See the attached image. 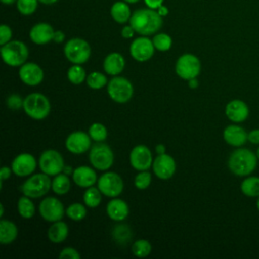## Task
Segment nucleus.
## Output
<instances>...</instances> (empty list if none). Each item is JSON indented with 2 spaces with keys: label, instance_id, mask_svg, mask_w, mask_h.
Returning <instances> with one entry per match:
<instances>
[{
  "label": "nucleus",
  "instance_id": "dca6fc26",
  "mask_svg": "<svg viewBox=\"0 0 259 259\" xmlns=\"http://www.w3.org/2000/svg\"><path fill=\"white\" fill-rule=\"evenodd\" d=\"M66 148L69 152L79 155L87 152L91 147V138L89 134L81 131L71 133L65 142Z\"/></svg>",
  "mask_w": 259,
  "mask_h": 259
},
{
  "label": "nucleus",
  "instance_id": "052dcab7",
  "mask_svg": "<svg viewBox=\"0 0 259 259\" xmlns=\"http://www.w3.org/2000/svg\"><path fill=\"white\" fill-rule=\"evenodd\" d=\"M256 156H257V158L259 159V147H258V149H257V152H256Z\"/></svg>",
  "mask_w": 259,
  "mask_h": 259
},
{
  "label": "nucleus",
  "instance_id": "423d86ee",
  "mask_svg": "<svg viewBox=\"0 0 259 259\" xmlns=\"http://www.w3.org/2000/svg\"><path fill=\"white\" fill-rule=\"evenodd\" d=\"M66 58L73 64H84L91 55L90 45L83 38L73 37L69 39L64 47Z\"/></svg>",
  "mask_w": 259,
  "mask_h": 259
},
{
  "label": "nucleus",
  "instance_id": "9d476101",
  "mask_svg": "<svg viewBox=\"0 0 259 259\" xmlns=\"http://www.w3.org/2000/svg\"><path fill=\"white\" fill-rule=\"evenodd\" d=\"M38 166L41 172L49 176H56L60 174L65 167L62 155L56 150L44 151L38 159Z\"/></svg>",
  "mask_w": 259,
  "mask_h": 259
},
{
  "label": "nucleus",
  "instance_id": "c9c22d12",
  "mask_svg": "<svg viewBox=\"0 0 259 259\" xmlns=\"http://www.w3.org/2000/svg\"><path fill=\"white\" fill-rule=\"evenodd\" d=\"M152 251V246L149 241L141 239L136 241L132 246V252L136 257L145 258L147 257Z\"/></svg>",
  "mask_w": 259,
  "mask_h": 259
},
{
  "label": "nucleus",
  "instance_id": "f8f14e48",
  "mask_svg": "<svg viewBox=\"0 0 259 259\" xmlns=\"http://www.w3.org/2000/svg\"><path fill=\"white\" fill-rule=\"evenodd\" d=\"M38 211L45 221L54 223L63 219L65 208L63 203L58 198L49 196L41 200L38 205Z\"/></svg>",
  "mask_w": 259,
  "mask_h": 259
},
{
  "label": "nucleus",
  "instance_id": "7c9ffc66",
  "mask_svg": "<svg viewBox=\"0 0 259 259\" xmlns=\"http://www.w3.org/2000/svg\"><path fill=\"white\" fill-rule=\"evenodd\" d=\"M101 191L99 190L98 187H94V186H90L86 189V191L84 192L83 195V200L85 202V204L88 207L94 208L96 206H98L101 202Z\"/></svg>",
  "mask_w": 259,
  "mask_h": 259
},
{
  "label": "nucleus",
  "instance_id": "4d7b16f0",
  "mask_svg": "<svg viewBox=\"0 0 259 259\" xmlns=\"http://www.w3.org/2000/svg\"><path fill=\"white\" fill-rule=\"evenodd\" d=\"M3 213H4V206H3V204L1 203V204H0V217H1V218L3 217Z\"/></svg>",
  "mask_w": 259,
  "mask_h": 259
},
{
  "label": "nucleus",
  "instance_id": "bf43d9fd",
  "mask_svg": "<svg viewBox=\"0 0 259 259\" xmlns=\"http://www.w3.org/2000/svg\"><path fill=\"white\" fill-rule=\"evenodd\" d=\"M256 205H257V208L259 210V196H258V199H257V202H256Z\"/></svg>",
  "mask_w": 259,
  "mask_h": 259
},
{
  "label": "nucleus",
  "instance_id": "39448f33",
  "mask_svg": "<svg viewBox=\"0 0 259 259\" xmlns=\"http://www.w3.org/2000/svg\"><path fill=\"white\" fill-rule=\"evenodd\" d=\"M52 187V181L46 173L31 175L21 185V191L30 198H38L47 194Z\"/></svg>",
  "mask_w": 259,
  "mask_h": 259
},
{
  "label": "nucleus",
  "instance_id": "a878e982",
  "mask_svg": "<svg viewBox=\"0 0 259 259\" xmlns=\"http://www.w3.org/2000/svg\"><path fill=\"white\" fill-rule=\"evenodd\" d=\"M69 229L65 222H54L48 230V238L52 243L58 244L65 241L68 237Z\"/></svg>",
  "mask_w": 259,
  "mask_h": 259
},
{
  "label": "nucleus",
  "instance_id": "7ed1b4c3",
  "mask_svg": "<svg viewBox=\"0 0 259 259\" xmlns=\"http://www.w3.org/2000/svg\"><path fill=\"white\" fill-rule=\"evenodd\" d=\"M24 112L31 118L40 120L46 118L51 111V103L47 96L34 92L28 94L23 100Z\"/></svg>",
  "mask_w": 259,
  "mask_h": 259
},
{
  "label": "nucleus",
  "instance_id": "1a4fd4ad",
  "mask_svg": "<svg viewBox=\"0 0 259 259\" xmlns=\"http://www.w3.org/2000/svg\"><path fill=\"white\" fill-rule=\"evenodd\" d=\"M201 70V64L199 59L193 54L181 55L175 64L176 74L184 80H190L196 78Z\"/></svg>",
  "mask_w": 259,
  "mask_h": 259
},
{
  "label": "nucleus",
  "instance_id": "cd10ccee",
  "mask_svg": "<svg viewBox=\"0 0 259 259\" xmlns=\"http://www.w3.org/2000/svg\"><path fill=\"white\" fill-rule=\"evenodd\" d=\"M241 191L249 197L259 196V177L251 176L244 179L241 183Z\"/></svg>",
  "mask_w": 259,
  "mask_h": 259
},
{
  "label": "nucleus",
  "instance_id": "a19ab883",
  "mask_svg": "<svg viewBox=\"0 0 259 259\" xmlns=\"http://www.w3.org/2000/svg\"><path fill=\"white\" fill-rule=\"evenodd\" d=\"M23 100L18 94H11L6 99V104L11 109H19L23 107Z\"/></svg>",
  "mask_w": 259,
  "mask_h": 259
},
{
  "label": "nucleus",
  "instance_id": "de8ad7c7",
  "mask_svg": "<svg viewBox=\"0 0 259 259\" xmlns=\"http://www.w3.org/2000/svg\"><path fill=\"white\" fill-rule=\"evenodd\" d=\"M146 5L151 8V9H155L157 10L161 5H163L164 0H144Z\"/></svg>",
  "mask_w": 259,
  "mask_h": 259
},
{
  "label": "nucleus",
  "instance_id": "6e6d98bb",
  "mask_svg": "<svg viewBox=\"0 0 259 259\" xmlns=\"http://www.w3.org/2000/svg\"><path fill=\"white\" fill-rule=\"evenodd\" d=\"M71 170H72V169H71V167H69V166H65L63 171L65 172V174H67V175H68V174H70V173H73V171H71Z\"/></svg>",
  "mask_w": 259,
  "mask_h": 259
},
{
  "label": "nucleus",
  "instance_id": "20e7f679",
  "mask_svg": "<svg viewBox=\"0 0 259 259\" xmlns=\"http://www.w3.org/2000/svg\"><path fill=\"white\" fill-rule=\"evenodd\" d=\"M0 51L3 62L10 67H20L28 58V49L21 40H10Z\"/></svg>",
  "mask_w": 259,
  "mask_h": 259
},
{
  "label": "nucleus",
  "instance_id": "9b49d317",
  "mask_svg": "<svg viewBox=\"0 0 259 259\" xmlns=\"http://www.w3.org/2000/svg\"><path fill=\"white\" fill-rule=\"evenodd\" d=\"M97 187L107 197H116L123 190L121 177L114 172H105L97 180Z\"/></svg>",
  "mask_w": 259,
  "mask_h": 259
},
{
  "label": "nucleus",
  "instance_id": "f257e3e1",
  "mask_svg": "<svg viewBox=\"0 0 259 259\" xmlns=\"http://www.w3.org/2000/svg\"><path fill=\"white\" fill-rule=\"evenodd\" d=\"M130 24L137 33L148 36L156 33L162 27L163 19L157 10L149 7L141 8L132 13Z\"/></svg>",
  "mask_w": 259,
  "mask_h": 259
},
{
  "label": "nucleus",
  "instance_id": "49530a36",
  "mask_svg": "<svg viewBox=\"0 0 259 259\" xmlns=\"http://www.w3.org/2000/svg\"><path fill=\"white\" fill-rule=\"evenodd\" d=\"M11 172H12V169H10L9 167L7 166H3L1 168V171H0V177H1V185L3 184V181L8 179L11 175Z\"/></svg>",
  "mask_w": 259,
  "mask_h": 259
},
{
  "label": "nucleus",
  "instance_id": "3c124183",
  "mask_svg": "<svg viewBox=\"0 0 259 259\" xmlns=\"http://www.w3.org/2000/svg\"><path fill=\"white\" fill-rule=\"evenodd\" d=\"M188 86L189 88L191 89H196L198 87V81L196 78H193V79H190L188 80Z\"/></svg>",
  "mask_w": 259,
  "mask_h": 259
},
{
  "label": "nucleus",
  "instance_id": "473e14b6",
  "mask_svg": "<svg viewBox=\"0 0 259 259\" xmlns=\"http://www.w3.org/2000/svg\"><path fill=\"white\" fill-rule=\"evenodd\" d=\"M86 213H87V210H86L85 206L79 202L70 204L66 209L67 217L70 220L75 221V222L82 221L86 217Z\"/></svg>",
  "mask_w": 259,
  "mask_h": 259
},
{
  "label": "nucleus",
  "instance_id": "ddd939ff",
  "mask_svg": "<svg viewBox=\"0 0 259 259\" xmlns=\"http://www.w3.org/2000/svg\"><path fill=\"white\" fill-rule=\"evenodd\" d=\"M155 50L153 40L145 35L135 38L130 46L131 56L138 62H146L150 60L153 57Z\"/></svg>",
  "mask_w": 259,
  "mask_h": 259
},
{
  "label": "nucleus",
  "instance_id": "ea45409f",
  "mask_svg": "<svg viewBox=\"0 0 259 259\" xmlns=\"http://www.w3.org/2000/svg\"><path fill=\"white\" fill-rule=\"evenodd\" d=\"M152 182V175L150 172H148L147 170L145 171H140L136 177H135V186L138 188V189H146L150 186Z\"/></svg>",
  "mask_w": 259,
  "mask_h": 259
},
{
  "label": "nucleus",
  "instance_id": "864d4df0",
  "mask_svg": "<svg viewBox=\"0 0 259 259\" xmlns=\"http://www.w3.org/2000/svg\"><path fill=\"white\" fill-rule=\"evenodd\" d=\"M40 3L46 4V5H52L54 3H56L58 0H38Z\"/></svg>",
  "mask_w": 259,
  "mask_h": 259
},
{
  "label": "nucleus",
  "instance_id": "bb28decb",
  "mask_svg": "<svg viewBox=\"0 0 259 259\" xmlns=\"http://www.w3.org/2000/svg\"><path fill=\"white\" fill-rule=\"evenodd\" d=\"M18 230L14 223L7 220L0 222V243L2 245L11 244L17 238Z\"/></svg>",
  "mask_w": 259,
  "mask_h": 259
},
{
  "label": "nucleus",
  "instance_id": "8fccbe9b",
  "mask_svg": "<svg viewBox=\"0 0 259 259\" xmlns=\"http://www.w3.org/2000/svg\"><path fill=\"white\" fill-rule=\"evenodd\" d=\"M157 11H158V13L163 17V16H166L167 14H168V12H169V10H168V7H166V6H164V5H161L158 9H157Z\"/></svg>",
  "mask_w": 259,
  "mask_h": 259
},
{
  "label": "nucleus",
  "instance_id": "37998d69",
  "mask_svg": "<svg viewBox=\"0 0 259 259\" xmlns=\"http://www.w3.org/2000/svg\"><path fill=\"white\" fill-rule=\"evenodd\" d=\"M59 258L60 259H79L80 254L78 253V251L76 249L71 248V247H67V248H64L60 252Z\"/></svg>",
  "mask_w": 259,
  "mask_h": 259
},
{
  "label": "nucleus",
  "instance_id": "a211bd4d",
  "mask_svg": "<svg viewBox=\"0 0 259 259\" xmlns=\"http://www.w3.org/2000/svg\"><path fill=\"white\" fill-rule=\"evenodd\" d=\"M20 80L28 86H36L44 80V71L35 63H24L20 66L19 71Z\"/></svg>",
  "mask_w": 259,
  "mask_h": 259
},
{
  "label": "nucleus",
  "instance_id": "72a5a7b5",
  "mask_svg": "<svg viewBox=\"0 0 259 259\" xmlns=\"http://www.w3.org/2000/svg\"><path fill=\"white\" fill-rule=\"evenodd\" d=\"M86 83L91 89L97 90V89H101L106 85L107 78L104 74L94 71V72H91L86 77Z\"/></svg>",
  "mask_w": 259,
  "mask_h": 259
},
{
  "label": "nucleus",
  "instance_id": "603ef678",
  "mask_svg": "<svg viewBox=\"0 0 259 259\" xmlns=\"http://www.w3.org/2000/svg\"><path fill=\"white\" fill-rule=\"evenodd\" d=\"M156 153L158 154V155H160V154H164V153H166V148H165V146L163 145V144H158L157 146H156Z\"/></svg>",
  "mask_w": 259,
  "mask_h": 259
},
{
  "label": "nucleus",
  "instance_id": "5701e85b",
  "mask_svg": "<svg viewBox=\"0 0 259 259\" xmlns=\"http://www.w3.org/2000/svg\"><path fill=\"white\" fill-rule=\"evenodd\" d=\"M106 212L107 215L115 222H120L126 219L128 215L130 209L127 203L119 198L111 199L106 205Z\"/></svg>",
  "mask_w": 259,
  "mask_h": 259
},
{
  "label": "nucleus",
  "instance_id": "4468645a",
  "mask_svg": "<svg viewBox=\"0 0 259 259\" xmlns=\"http://www.w3.org/2000/svg\"><path fill=\"white\" fill-rule=\"evenodd\" d=\"M130 163L138 171L149 170L153 164V156L150 149L145 145L134 147L130 154Z\"/></svg>",
  "mask_w": 259,
  "mask_h": 259
},
{
  "label": "nucleus",
  "instance_id": "412c9836",
  "mask_svg": "<svg viewBox=\"0 0 259 259\" xmlns=\"http://www.w3.org/2000/svg\"><path fill=\"white\" fill-rule=\"evenodd\" d=\"M73 181L76 185L83 188L93 186L97 182L96 172L88 166H79L73 170Z\"/></svg>",
  "mask_w": 259,
  "mask_h": 259
},
{
  "label": "nucleus",
  "instance_id": "a18cd8bd",
  "mask_svg": "<svg viewBox=\"0 0 259 259\" xmlns=\"http://www.w3.org/2000/svg\"><path fill=\"white\" fill-rule=\"evenodd\" d=\"M248 141L252 144H259V128L252 130L248 133Z\"/></svg>",
  "mask_w": 259,
  "mask_h": 259
},
{
  "label": "nucleus",
  "instance_id": "393cba45",
  "mask_svg": "<svg viewBox=\"0 0 259 259\" xmlns=\"http://www.w3.org/2000/svg\"><path fill=\"white\" fill-rule=\"evenodd\" d=\"M110 15L115 22L119 24L126 23L127 21H130V18L132 16L128 3L124 1L114 2L110 7Z\"/></svg>",
  "mask_w": 259,
  "mask_h": 259
},
{
  "label": "nucleus",
  "instance_id": "aec40b11",
  "mask_svg": "<svg viewBox=\"0 0 259 259\" xmlns=\"http://www.w3.org/2000/svg\"><path fill=\"white\" fill-rule=\"evenodd\" d=\"M225 113L231 121L238 123L244 121L248 117L249 107L243 100L234 99L226 105Z\"/></svg>",
  "mask_w": 259,
  "mask_h": 259
},
{
  "label": "nucleus",
  "instance_id": "c03bdc74",
  "mask_svg": "<svg viewBox=\"0 0 259 259\" xmlns=\"http://www.w3.org/2000/svg\"><path fill=\"white\" fill-rule=\"evenodd\" d=\"M135 32H136V31H135V29L133 28V26H132L131 24L123 26L122 29H121V31H120L121 36H122L123 38H131V37H133L134 34H135Z\"/></svg>",
  "mask_w": 259,
  "mask_h": 259
},
{
  "label": "nucleus",
  "instance_id": "e433bc0d",
  "mask_svg": "<svg viewBox=\"0 0 259 259\" xmlns=\"http://www.w3.org/2000/svg\"><path fill=\"white\" fill-rule=\"evenodd\" d=\"M112 236L117 243L125 244L132 239V231L126 225H117L112 231Z\"/></svg>",
  "mask_w": 259,
  "mask_h": 259
},
{
  "label": "nucleus",
  "instance_id": "5fc2aeb1",
  "mask_svg": "<svg viewBox=\"0 0 259 259\" xmlns=\"http://www.w3.org/2000/svg\"><path fill=\"white\" fill-rule=\"evenodd\" d=\"M17 0H1V2L5 5H11L13 3H15Z\"/></svg>",
  "mask_w": 259,
  "mask_h": 259
},
{
  "label": "nucleus",
  "instance_id": "09e8293b",
  "mask_svg": "<svg viewBox=\"0 0 259 259\" xmlns=\"http://www.w3.org/2000/svg\"><path fill=\"white\" fill-rule=\"evenodd\" d=\"M64 39H65V33L62 30H55L53 40L57 44H61L64 41Z\"/></svg>",
  "mask_w": 259,
  "mask_h": 259
},
{
  "label": "nucleus",
  "instance_id": "c85d7f7f",
  "mask_svg": "<svg viewBox=\"0 0 259 259\" xmlns=\"http://www.w3.org/2000/svg\"><path fill=\"white\" fill-rule=\"evenodd\" d=\"M71 187V181L67 174H58L52 181V189L55 193L59 195H64L68 193Z\"/></svg>",
  "mask_w": 259,
  "mask_h": 259
},
{
  "label": "nucleus",
  "instance_id": "58836bf2",
  "mask_svg": "<svg viewBox=\"0 0 259 259\" xmlns=\"http://www.w3.org/2000/svg\"><path fill=\"white\" fill-rule=\"evenodd\" d=\"M38 2V0H17L16 7L20 14L31 15L35 12Z\"/></svg>",
  "mask_w": 259,
  "mask_h": 259
},
{
  "label": "nucleus",
  "instance_id": "c756f323",
  "mask_svg": "<svg viewBox=\"0 0 259 259\" xmlns=\"http://www.w3.org/2000/svg\"><path fill=\"white\" fill-rule=\"evenodd\" d=\"M17 210H18V213L23 219L32 218L35 212V207H34L33 202L31 201L30 197H28L26 195L21 196L17 202Z\"/></svg>",
  "mask_w": 259,
  "mask_h": 259
},
{
  "label": "nucleus",
  "instance_id": "b1692460",
  "mask_svg": "<svg viewBox=\"0 0 259 259\" xmlns=\"http://www.w3.org/2000/svg\"><path fill=\"white\" fill-rule=\"evenodd\" d=\"M125 66V60L119 53L113 52L108 54L103 61V70L108 75L116 76L122 72Z\"/></svg>",
  "mask_w": 259,
  "mask_h": 259
},
{
  "label": "nucleus",
  "instance_id": "f03ea898",
  "mask_svg": "<svg viewBox=\"0 0 259 259\" xmlns=\"http://www.w3.org/2000/svg\"><path fill=\"white\" fill-rule=\"evenodd\" d=\"M257 166V156L249 149L239 148L229 157L228 167L237 176H247L252 173Z\"/></svg>",
  "mask_w": 259,
  "mask_h": 259
},
{
  "label": "nucleus",
  "instance_id": "2f4dec72",
  "mask_svg": "<svg viewBox=\"0 0 259 259\" xmlns=\"http://www.w3.org/2000/svg\"><path fill=\"white\" fill-rule=\"evenodd\" d=\"M67 77L72 84L79 85L86 80V72L82 66L78 64H74L69 68Z\"/></svg>",
  "mask_w": 259,
  "mask_h": 259
},
{
  "label": "nucleus",
  "instance_id": "13d9d810",
  "mask_svg": "<svg viewBox=\"0 0 259 259\" xmlns=\"http://www.w3.org/2000/svg\"><path fill=\"white\" fill-rule=\"evenodd\" d=\"M122 1H124V2H126L128 4H134V3H137L140 0H122Z\"/></svg>",
  "mask_w": 259,
  "mask_h": 259
},
{
  "label": "nucleus",
  "instance_id": "4be33fe9",
  "mask_svg": "<svg viewBox=\"0 0 259 259\" xmlns=\"http://www.w3.org/2000/svg\"><path fill=\"white\" fill-rule=\"evenodd\" d=\"M223 138L230 146L241 147L248 141V134L240 125L230 124L224 130Z\"/></svg>",
  "mask_w": 259,
  "mask_h": 259
},
{
  "label": "nucleus",
  "instance_id": "f704fd0d",
  "mask_svg": "<svg viewBox=\"0 0 259 259\" xmlns=\"http://www.w3.org/2000/svg\"><path fill=\"white\" fill-rule=\"evenodd\" d=\"M152 40H153L155 49L157 51H160V52H167L172 47L171 36L167 33H164V32L155 34Z\"/></svg>",
  "mask_w": 259,
  "mask_h": 259
},
{
  "label": "nucleus",
  "instance_id": "79ce46f5",
  "mask_svg": "<svg viewBox=\"0 0 259 259\" xmlns=\"http://www.w3.org/2000/svg\"><path fill=\"white\" fill-rule=\"evenodd\" d=\"M11 37H12L11 28L6 24H2L0 26V45L3 46L7 44L8 41L11 40Z\"/></svg>",
  "mask_w": 259,
  "mask_h": 259
},
{
  "label": "nucleus",
  "instance_id": "6ab92c4d",
  "mask_svg": "<svg viewBox=\"0 0 259 259\" xmlns=\"http://www.w3.org/2000/svg\"><path fill=\"white\" fill-rule=\"evenodd\" d=\"M55 30L53 26L47 22L34 24L29 30V38L36 45H46L53 40Z\"/></svg>",
  "mask_w": 259,
  "mask_h": 259
},
{
  "label": "nucleus",
  "instance_id": "2eb2a0df",
  "mask_svg": "<svg viewBox=\"0 0 259 259\" xmlns=\"http://www.w3.org/2000/svg\"><path fill=\"white\" fill-rule=\"evenodd\" d=\"M152 168L154 174L162 180L170 179L176 170L175 160L168 154H160L158 155L152 164Z\"/></svg>",
  "mask_w": 259,
  "mask_h": 259
},
{
  "label": "nucleus",
  "instance_id": "f3484780",
  "mask_svg": "<svg viewBox=\"0 0 259 259\" xmlns=\"http://www.w3.org/2000/svg\"><path fill=\"white\" fill-rule=\"evenodd\" d=\"M35 168H36V160L29 153L19 154L13 159L11 163L12 172L19 177L31 175L34 172Z\"/></svg>",
  "mask_w": 259,
  "mask_h": 259
},
{
  "label": "nucleus",
  "instance_id": "0eeeda50",
  "mask_svg": "<svg viewBox=\"0 0 259 259\" xmlns=\"http://www.w3.org/2000/svg\"><path fill=\"white\" fill-rule=\"evenodd\" d=\"M114 156L111 148L101 142H97L91 147L89 152V161L91 165L100 171L108 170L113 164Z\"/></svg>",
  "mask_w": 259,
  "mask_h": 259
},
{
  "label": "nucleus",
  "instance_id": "4c0bfd02",
  "mask_svg": "<svg viewBox=\"0 0 259 259\" xmlns=\"http://www.w3.org/2000/svg\"><path fill=\"white\" fill-rule=\"evenodd\" d=\"M90 138L95 142H103L107 137V130L104 124L100 122H94L88 130Z\"/></svg>",
  "mask_w": 259,
  "mask_h": 259
},
{
  "label": "nucleus",
  "instance_id": "6e6552de",
  "mask_svg": "<svg viewBox=\"0 0 259 259\" xmlns=\"http://www.w3.org/2000/svg\"><path fill=\"white\" fill-rule=\"evenodd\" d=\"M107 93L113 101L125 103L133 97L134 86L126 78L116 76L108 82Z\"/></svg>",
  "mask_w": 259,
  "mask_h": 259
}]
</instances>
